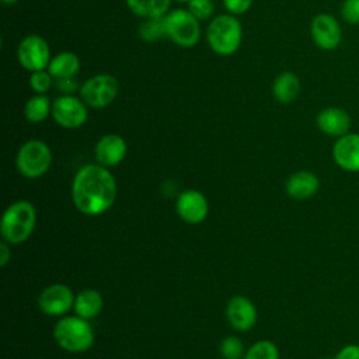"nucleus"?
Listing matches in <instances>:
<instances>
[{
    "label": "nucleus",
    "mask_w": 359,
    "mask_h": 359,
    "mask_svg": "<svg viewBox=\"0 0 359 359\" xmlns=\"http://www.w3.org/2000/svg\"><path fill=\"white\" fill-rule=\"evenodd\" d=\"M116 198V181L101 164L83 165L72 182V199L76 209L87 216L107 212Z\"/></svg>",
    "instance_id": "f257e3e1"
},
{
    "label": "nucleus",
    "mask_w": 359,
    "mask_h": 359,
    "mask_svg": "<svg viewBox=\"0 0 359 359\" xmlns=\"http://www.w3.org/2000/svg\"><path fill=\"white\" fill-rule=\"evenodd\" d=\"M243 41V27L237 15L219 14L210 20L206 28V42L219 56L236 53Z\"/></svg>",
    "instance_id": "f03ea898"
},
{
    "label": "nucleus",
    "mask_w": 359,
    "mask_h": 359,
    "mask_svg": "<svg viewBox=\"0 0 359 359\" xmlns=\"http://www.w3.org/2000/svg\"><path fill=\"white\" fill-rule=\"evenodd\" d=\"M36 212L29 201H17L7 206L3 213L0 233L8 244L24 243L34 231Z\"/></svg>",
    "instance_id": "7ed1b4c3"
},
{
    "label": "nucleus",
    "mask_w": 359,
    "mask_h": 359,
    "mask_svg": "<svg viewBox=\"0 0 359 359\" xmlns=\"http://www.w3.org/2000/svg\"><path fill=\"white\" fill-rule=\"evenodd\" d=\"M56 344L72 353H81L94 344V332L86 318L79 316L62 317L53 327Z\"/></svg>",
    "instance_id": "20e7f679"
},
{
    "label": "nucleus",
    "mask_w": 359,
    "mask_h": 359,
    "mask_svg": "<svg viewBox=\"0 0 359 359\" xmlns=\"http://www.w3.org/2000/svg\"><path fill=\"white\" fill-rule=\"evenodd\" d=\"M52 158V150L45 142L39 139H29L18 149L15 165L22 177L35 180L49 170Z\"/></svg>",
    "instance_id": "39448f33"
},
{
    "label": "nucleus",
    "mask_w": 359,
    "mask_h": 359,
    "mask_svg": "<svg viewBox=\"0 0 359 359\" xmlns=\"http://www.w3.org/2000/svg\"><path fill=\"white\" fill-rule=\"evenodd\" d=\"M167 38L180 48H194L202 35L201 21L188 8H175L164 15Z\"/></svg>",
    "instance_id": "423d86ee"
},
{
    "label": "nucleus",
    "mask_w": 359,
    "mask_h": 359,
    "mask_svg": "<svg viewBox=\"0 0 359 359\" xmlns=\"http://www.w3.org/2000/svg\"><path fill=\"white\" fill-rule=\"evenodd\" d=\"M119 83L109 73H98L81 83L79 95L88 108L100 109L112 104L118 95Z\"/></svg>",
    "instance_id": "0eeeda50"
},
{
    "label": "nucleus",
    "mask_w": 359,
    "mask_h": 359,
    "mask_svg": "<svg viewBox=\"0 0 359 359\" xmlns=\"http://www.w3.org/2000/svg\"><path fill=\"white\" fill-rule=\"evenodd\" d=\"M50 59V48L46 39L38 34L24 36L17 46V60L29 73L48 69Z\"/></svg>",
    "instance_id": "6e6552de"
},
{
    "label": "nucleus",
    "mask_w": 359,
    "mask_h": 359,
    "mask_svg": "<svg viewBox=\"0 0 359 359\" xmlns=\"http://www.w3.org/2000/svg\"><path fill=\"white\" fill-rule=\"evenodd\" d=\"M53 121L65 129L81 128L88 119V107L80 95H57L52 101Z\"/></svg>",
    "instance_id": "1a4fd4ad"
},
{
    "label": "nucleus",
    "mask_w": 359,
    "mask_h": 359,
    "mask_svg": "<svg viewBox=\"0 0 359 359\" xmlns=\"http://www.w3.org/2000/svg\"><path fill=\"white\" fill-rule=\"evenodd\" d=\"M310 36L321 50H334L341 45L342 28L338 18L330 13H318L310 22Z\"/></svg>",
    "instance_id": "9d476101"
},
{
    "label": "nucleus",
    "mask_w": 359,
    "mask_h": 359,
    "mask_svg": "<svg viewBox=\"0 0 359 359\" xmlns=\"http://www.w3.org/2000/svg\"><path fill=\"white\" fill-rule=\"evenodd\" d=\"M74 294L65 283H52L45 287L39 297L38 306L46 316H65L74 306Z\"/></svg>",
    "instance_id": "9b49d317"
},
{
    "label": "nucleus",
    "mask_w": 359,
    "mask_h": 359,
    "mask_svg": "<svg viewBox=\"0 0 359 359\" xmlns=\"http://www.w3.org/2000/svg\"><path fill=\"white\" fill-rule=\"evenodd\" d=\"M175 210L181 220L189 224L202 223L209 212L206 196L196 189H187L181 192L175 201Z\"/></svg>",
    "instance_id": "f8f14e48"
},
{
    "label": "nucleus",
    "mask_w": 359,
    "mask_h": 359,
    "mask_svg": "<svg viewBox=\"0 0 359 359\" xmlns=\"http://www.w3.org/2000/svg\"><path fill=\"white\" fill-rule=\"evenodd\" d=\"M334 163L346 172H359V133L348 132L332 144Z\"/></svg>",
    "instance_id": "ddd939ff"
},
{
    "label": "nucleus",
    "mask_w": 359,
    "mask_h": 359,
    "mask_svg": "<svg viewBox=\"0 0 359 359\" xmlns=\"http://www.w3.org/2000/svg\"><path fill=\"white\" fill-rule=\"evenodd\" d=\"M316 125L324 135L338 139L351 132L352 118L349 112L341 107H327L317 114Z\"/></svg>",
    "instance_id": "4468645a"
},
{
    "label": "nucleus",
    "mask_w": 359,
    "mask_h": 359,
    "mask_svg": "<svg viewBox=\"0 0 359 359\" xmlns=\"http://www.w3.org/2000/svg\"><path fill=\"white\" fill-rule=\"evenodd\" d=\"M128 153L126 140L116 133H107L98 139L94 147L95 161L107 168L123 161Z\"/></svg>",
    "instance_id": "2eb2a0df"
},
{
    "label": "nucleus",
    "mask_w": 359,
    "mask_h": 359,
    "mask_svg": "<svg viewBox=\"0 0 359 359\" xmlns=\"http://www.w3.org/2000/svg\"><path fill=\"white\" fill-rule=\"evenodd\" d=\"M226 317L236 331H248L257 323V309L245 296H233L226 307Z\"/></svg>",
    "instance_id": "dca6fc26"
},
{
    "label": "nucleus",
    "mask_w": 359,
    "mask_h": 359,
    "mask_svg": "<svg viewBox=\"0 0 359 359\" xmlns=\"http://www.w3.org/2000/svg\"><path fill=\"white\" fill-rule=\"evenodd\" d=\"M320 189V178L309 170L293 172L285 184L286 195L294 201H307Z\"/></svg>",
    "instance_id": "f3484780"
},
{
    "label": "nucleus",
    "mask_w": 359,
    "mask_h": 359,
    "mask_svg": "<svg viewBox=\"0 0 359 359\" xmlns=\"http://www.w3.org/2000/svg\"><path fill=\"white\" fill-rule=\"evenodd\" d=\"M302 90L300 79L296 73L285 70L279 73L272 83V95L280 104L293 102Z\"/></svg>",
    "instance_id": "a211bd4d"
},
{
    "label": "nucleus",
    "mask_w": 359,
    "mask_h": 359,
    "mask_svg": "<svg viewBox=\"0 0 359 359\" xmlns=\"http://www.w3.org/2000/svg\"><path fill=\"white\" fill-rule=\"evenodd\" d=\"M80 57L77 53L72 50H63L52 56L48 72L53 76L55 80L66 79V77H77L80 72Z\"/></svg>",
    "instance_id": "6ab92c4d"
},
{
    "label": "nucleus",
    "mask_w": 359,
    "mask_h": 359,
    "mask_svg": "<svg viewBox=\"0 0 359 359\" xmlns=\"http://www.w3.org/2000/svg\"><path fill=\"white\" fill-rule=\"evenodd\" d=\"M104 306L102 294L95 289H83L74 297L73 310L76 316L90 320L97 317Z\"/></svg>",
    "instance_id": "aec40b11"
},
{
    "label": "nucleus",
    "mask_w": 359,
    "mask_h": 359,
    "mask_svg": "<svg viewBox=\"0 0 359 359\" xmlns=\"http://www.w3.org/2000/svg\"><path fill=\"white\" fill-rule=\"evenodd\" d=\"M132 14L140 18L164 17L171 6V0H125Z\"/></svg>",
    "instance_id": "412c9836"
},
{
    "label": "nucleus",
    "mask_w": 359,
    "mask_h": 359,
    "mask_svg": "<svg viewBox=\"0 0 359 359\" xmlns=\"http://www.w3.org/2000/svg\"><path fill=\"white\" fill-rule=\"evenodd\" d=\"M52 115V100L46 94H34L24 105V116L31 123H41Z\"/></svg>",
    "instance_id": "4be33fe9"
},
{
    "label": "nucleus",
    "mask_w": 359,
    "mask_h": 359,
    "mask_svg": "<svg viewBox=\"0 0 359 359\" xmlns=\"http://www.w3.org/2000/svg\"><path fill=\"white\" fill-rule=\"evenodd\" d=\"M137 34L144 42H156L163 38H167L165 21L164 17L157 18H144L137 28Z\"/></svg>",
    "instance_id": "5701e85b"
},
{
    "label": "nucleus",
    "mask_w": 359,
    "mask_h": 359,
    "mask_svg": "<svg viewBox=\"0 0 359 359\" xmlns=\"http://www.w3.org/2000/svg\"><path fill=\"white\" fill-rule=\"evenodd\" d=\"M244 359H279V349L272 341L261 339L248 348Z\"/></svg>",
    "instance_id": "b1692460"
},
{
    "label": "nucleus",
    "mask_w": 359,
    "mask_h": 359,
    "mask_svg": "<svg viewBox=\"0 0 359 359\" xmlns=\"http://www.w3.org/2000/svg\"><path fill=\"white\" fill-rule=\"evenodd\" d=\"M28 84L34 94H46L52 87H55V79L48 72V69L36 70L29 73Z\"/></svg>",
    "instance_id": "393cba45"
},
{
    "label": "nucleus",
    "mask_w": 359,
    "mask_h": 359,
    "mask_svg": "<svg viewBox=\"0 0 359 359\" xmlns=\"http://www.w3.org/2000/svg\"><path fill=\"white\" fill-rule=\"evenodd\" d=\"M220 353L224 359H244V345L236 335H229L220 342Z\"/></svg>",
    "instance_id": "a878e982"
},
{
    "label": "nucleus",
    "mask_w": 359,
    "mask_h": 359,
    "mask_svg": "<svg viewBox=\"0 0 359 359\" xmlns=\"http://www.w3.org/2000/svg\"><path fill=\"white\" fill-rule=\"evenodd\" d=\"M187 4L189 13L199 21L209 20L213 15L215 4L212 0H189Z\"/></svg>",
    "instance_id": "bb28decb"
},
{
    "label": "nucleus",
    "mask_w": 359,
    "mask_h": 359,
    "mask_svg": "<svg viewBox=\"0 0 359 359\" xmlns=\"http://www.w3.org/2000/svg\"><path fill=\"white\" fill-rule=\"evenodd\" d=\"M339 14L346 24L359 25V0H344Z\"/></svg>",
    "instance_id": "cd10ccee"
},
{
    "label": "nucleus",
    "mask_w": 359,
    "mask_h": 359,
    "mask_svg": "<svg viewBox=\"0 0 359 359\" xmlns=\"http://www.w3.org/2000/svg\"><path fill=\"white\" fill-rule=\"evenodd\" d=\"M81 84L79 83L77 77H66V79H57L55 80V88L62 95H76V93L80 91Z\"/></svg>",
    "instance_id": "c85d7f7f"
},
{
    "label": "nucleus",
    "mask_w": 359,
    "mask_h": 359,
    "mask_svg": "<svg viewBox=\"0 0 359 359\" xmlns=\"http://www.w3.org/2000/svg\"><path fill=\"white\" fill-rule=\"evenodd\" d=\"M252 0H223V6L227 13L233 15H241L250 10Z\"/></svg>",
    "instance_id": "c756f323"
},
{
    "label": "nucleus",
    "mask_w": 359,
    "mask_h": 359,
    "mask_svg": "<svg viewBox=\"0 0 359 359\" xmlns=\"http://www.w3.org/2000/svg\"><path fill=\"white\" fill-rule=\"evenodd\" d=\"M332 359H359V344H346L334 355Z\"/></svg>",
    "instance_id": "7c9ffc66"
},
{
    "label": "nucleus",
    "mask_w": 359,
    "mask_h": 359,
    "mask_svg": "<svg viewBox=\"0 0 359 359\" xmlns=\"http://www.w3.org/2000/svg\"><path fill=\"white\" fill-rule=\"evenodd\" d=\"M11 254H10V248H8V243L7 241H1L0 243V265L4 268L8 264Z\"/></svg>",
    "instance_id": "2f4dec72"
},
{
    "label": "nucleus",
    "mask_w": 359,
    "mask_h": 359,
    "mask_svg": "<svg viewBox=\"0 0 359 359\" xmlns=\"http://www.w3.org/2000/svg\"><path fill=\"white\" fill-rule=\"evenodd\" d=\"M4 6H13V4H15V3H18L20 0H0Z\"/></svg>",
    "instance_id": "473e14b6"
},
{
    "label": "nucleus",
    "mask_w": 359,
    "mask_h": 359,
    "mask_svg": "<svg viewBox=\"0 0 359 359\" xmlns=\"http://www.w3.org/2000/svg\"><path fill=\"white\" fill-rule=\"evenodd\" d=\"M174 1H177V3H188L189 0H174Z\"/></svg>",
    "instance_id": "72a5a7b5"
},
{
    "label": "nucleus",
    "mask_w": 359,
    "mask_h": 359,
    "mask_svg": "<svg viewBox=\"0 0 359 359\" xmlns=\"http://www.w3.org/2000/svg\"><path fill=\"white\" fill-rule=\"evenodd\" d=\"M317 359H328V358H317Z\"/></svg>",
    "instance_id": "f704fd0d"
}]
</instances>
